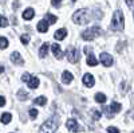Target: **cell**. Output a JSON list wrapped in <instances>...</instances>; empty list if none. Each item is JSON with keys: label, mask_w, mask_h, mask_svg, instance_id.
Here are the masks:
<instances>
[{"label": "cell", "mask_w": 134, "mask_h": 133, "mask_svg": "<svg viewBox=\"0 0 134 133\" xmlns=\"http://www.w3.org/2000/svg\"><path fill=\"white\" fill-rule=\"evenodd\" d=\"M59 126V116H52L39 129V133H55Z\"/></svg>", "instance_id": "cell-1"}, {"label": "cell", "mask_w": 134, "mask_h": 133, "mask_svg": "<svg viewBox=\"0 0 134 133\" xmlns=\"http://www.w3.org/2000/svg\"><path fill=\"white\" fill-rule=\"evenodd\" d=\"M72 20L76 24H87L90 22V11L87 8H81L72 15Z\"/></svg>", "instance_id": "cell-2"}, {"label": "cell", "mask_w": 134, "mask_h": 133, "mask_svg": "<svg viewBox=\"0 0 134 133\" xmlns=\"http://www.w3.org/2000/svg\"><path fill=\"white\" fill-rule=\"evenodd\" d=\"M124 24H125V19H124V14L122 11H115L114 15H113V19H111V30L114 31H121L124 28Z\"/></svg>", "instance_id": "cell-3"}, {"label": "cell", "mask_w": 134, "mask_h": 133, "mask_svg": "<svg viewBox=\"0 0 134 133\" xmlns=\"http://www.w3.org/2000/svg\"><path fill=\"white\" fill-rule=\"evenodd\" d=\"M102 34V30H100V27H98V26H94V27H91V28H88V30H86V31H83L82 32V39L83 40H93V39H95L98 35H100Z\"/></svg>", "instance_id": "cell-4"}, {"label": "cell", "mask_w": 134, "mask_h": 133, "mask_svg": "<svg viewBox=\"0 0 134 133\" xmlns=\"http://www.w3.org/2000/svg\"><path fill=\"white\" fill-rule=\"evenodd\" d=\"M67 54V59H69L71 63H75L79 61V57H81V54H79V50L75 49V47H70L69 50L66 51Z\"/></svg>", "instance_id": "cell-5"}, {"label": "cell", "mask_w": 134, "mask_h": 133, "mask_svg": "<svg viewBox=\"0 0 134 133\" xmlns=\"http://www.w3.org/2000/svg\"><path fill=\"white\" fill-rule=\"evenodd\" d=\"M99 61L100 63H102L103 66H106V67H110L111 65H113V57H111L110 54L107 52H102L99 55Z\"/></svg>", "instance_id": "cell-6"}, {"label": "cell", "mask_w": 134, "mask_h": 133, "mask_svg": "<svg viewBox=\"0 0 134 133\" xmlns=\"http://www.w3.org/2000/svg\"><path fill=\"white\" fill-rule=\"evenodd\" d=\"M66 126H67V129H69L70 132H81V130H82V128L79 126V124H78V121L74 120V118L67 120Z\"/></svg>", "instance_id": "cell-7"}, {"label": "cell", "mask_w": 134, "mask_h": 133, "mask_svg": "<svg viewBox=\"0 0 134 133\" xmlns=\"http://www.w3.org/2000/svg\"><path fill=\"white\" fill-rule=\"evenodd\" d=\"M26 82H27L30 89H36L39 86V78H38V77H34V75H30Z\"/></svg>", "instance_id": "cell-8"}, {"label": "cell", "mask_w": 134, "mask_h": 133, "mask_svg": "<svg viewBox=\"0 0 134 133\" xmlns=\"http://www.w3.org/2000/svg\"><path fill=\"white\" fill-rule=\"evenodd\" d=\"M51 50H52V54L55 55V58H58V59H62L63 58V52H62V49H60L59 44L54 43L52 46H51Z\"/></svg>", "instance_id": "cell-9"}, {"label": "cell", "mask_w": 134, "mask_h": 133, "mask_svg": "<svg viewBox=\"0 0 134 133\" xmlns=\"http://www.w3.org/2000/svg\"><path fill=\"white\" fill-rule=\"evenodd\" d=\"M83 83H85V86H87V87H93L94 86V83H95V81H94V77L91 75V74H85L83 75Z\"/></svg>", "instance_id": "cell-10"}, {"label": "cell", "mask_w": 134, "mask_h": 133, "mask_svg": "<svg viewBox=\"0 0 134 133\" xmlns=\"http://www.w3.org/2000/svg\"><path fill=\"white\" fill-rule=\"evenodd\" d=\"M121 109H122V106H121V104H118V102H113L110 105V108H107L106 110L110 113L109 116H111L113 113H118V112H121Z\"/></svg>", "instance_id": "cell-11"}, {"label": "cell", "mask_w": 134, "mask_h": 133, "mask_svg": "<svg viewBox=\"0 0 134 133\" xmlns=\"http://www.w3.org/2000/svg\"><path fill=\"white\" fill-rule=\"evenodd\" d=\"M11 59H12V63H15V65H18V66H21L24 62H23V58L20 57V54L18 52V51H15V52H12V55H11Z\"/></svg>", "instance_id": "cell-12"}, {"label": "cell", "mask_w": 134, "mask_h": 133, "mask_svg": "<svg viewBox=\"0 0 134 133\" xmlns=\"http://www.w3.org/2000/svg\"><path fill=\"white\" fill-rule=\"evenodd\" d=\"M38 31L39 32H47L48 31V22L46 20V19H43V20H40L39 23H38Z\"/></svg>", "instance_id": "cell-13"}, {"label": "cell", "mask_w": 134, "mask_h": 133, "mask_svg": "<svg viewBox=\"0 0 134 133\" xmlns=\"http://www.w3.org/2000/svg\"><path fill=\"white\" fill-rule=\"evenodd\" d=\"M66 35H67V30L66 28H59L58 31H55V34H54L55 39H58V40H63Z\"/></svg>", "instance_id": "cell-14"}, {"label": "cell", "mask_w": 134, "mask_h": 133, "mask_svg": "<svg viewBox=\"0 0 134 133\" xmlns=\"http://www.w3.org/2000/svg\"><path fill=\"white\" fill-rule=\"evenodd\" d=\"M34 15H35V11H34L32 8H27L23 12V19L24 20H31L34 18Z\"/></svg>", "instance_id": "cell-15"}, {"label": "cell", "mask_w": 134, "mask_h": 133, "mask_svg": "<svg viewBox=\"0 0 134 133\" xmlns=\"http://www.w3.org/2000/svg\"><path fill=\"white\" fill-rule=\"evenodd\" d=\"M48 47H50V44H48V43H43V44H42L40 51H39L40 58H44V57H46V55L48 54Z\"/></svg>", "instance_id": "cell-16"}, {"label": "cell", "mask_w": 134, "mask_h": 133, "mask_svg": "<svg viewBox=\"0 0 134 133\" xmlns=\"http://www.w3.org/2000/svg\"><path fill=\"white\" fill-rule=\"evenodd\" d=\"M62 79H63L64 83H70V82L74 79V77H72V74H71L70 71H64L63 75H62Z\"/></svg>", "instance_id": "cell-17"}, {"label": "cell", "mask_w": 134, "mask_h": 133, "mask_svg": "<svg viewBox=\"0 0 134 133\" xmlns=\"http://www.w3.org/2000/svg\"><path fill=\"white\" fill-rule=\"evenodd\" d=\"M87 65L88 66H97L98 65V61L95 59V57H94V55L91 54V52H88V55H87Z\"/></svg>", "instance_id": "cell-18"}, {"label": "cell", "mask_w": 134, "mask_h": 133, "mask_svg": "<svg viewBox=\"0 0 134 133\" xmlns=\"http://www.w3.org/2000/svg\"><path fill=\"white\" fill-rule=\"evenodd\" d=\"M11 120H12V114L11 113H3L2 117H0V121H2L3 124H9Z\"/></svg>", "instance_id": "cell-19"}, {"label": "cell", "mask_w": 134, "mask_h": 133, "mask_svg": "<svg viewBox=\"0 0 134 133\" xmlns=\"http://www.w3.org/2000/svg\"><path fill=\"white\" fill-rule=\"evenodd\" d=\"M95 101L99 104H105L106 102V95L103 93H97L95 94Z\"/></svg>", "instance_id": "cell-20"}, {"label": "cell", "mask_w": 134, "mask_h": 133, "mask_svg": "<svg viewBox=\"0 0 134 133\" xmlns=\"http://www.w3.org/2000/svg\"><path fill=\"white\" fill-rule=\"evenodd\" d=\"M47 102V98L46 97H38V98H35V101H34V104H36V105H40V106H43L44 104Z\"/></svg>", "instance_id": "cell-21"}, {"label": "cell", "mask_w": 134, "mask_h": 133, "mask_svg": "<svg viewBox=\"0 0 134 133\" xmlns=\"http://www.w3.org/2000/svg\"><path fill=\"white\" fill-rule=\"evenodd\" d=\"M46 19H47V22H48V24L57 23V16H54L52 14H47V15H46Z\"/></svg>", "instance_id": "cell-22"}, {"label": "cell", "mask_w": 134, "mask_h": 133, "mask_svg": "<svg viewBox=\"0 0 134 133\" xmlns=\"http://www.w3.org/2000/svg\"><path fill=\"white\" fill-rule=\"evenodd\" d=\"M8 47V40L4 36H0V49H7Z\"/></svg>", "instance_id": "cell-23"}, {"label": "cell", "mask_w": 134, "mask_h": 133, "mask_svg": "<svg viewBox=\"0 0 134 133\" xmlns=\"http://www.w3.org/2000/svg\"><path fill=\"white\" fill-rule=\"evenodd\" d=\"M18 97L21 99V101H23V99H27V98H28V93H27V92H23V90H20V92L18 93Z\"/></svg>", "instance_id": "cell-24"}, {"label": "cell", "mask_w": 134, "mask_h": 133, "mask_svg": "<svg viewBox=\"0 0 134 133\" xmlns=\"http://www.w3.org/2000/svg\"><path fill=\"white\" fill-rule=\"evenodd\" d=\"M7 26H8V20H7V18H4V16L0 15V27H7Z\"/></svg>", "instance_id": "cell-25"}, {"label": "cell", "mask_w": 134, "mask_h": 133, "mask_svg": "<svg viewBox=\"0 0 134 133\" xmlns=\"http://www.w3.org/2000/svg\"><path fill=\"white\" fill-rule=\"evenodd\" d=\"M30 117H31L32 120H35V118L38 117V110H36V109H34V108L30 109Z\"/></svg>", "instance_id": "cell-26"}, {"label": "cell", "mask_w": 134, "mask_h": 133, "mask_svg": "<svg viewBox=\"0 0 134 133\" xmlns=\"http://www.w3.org/2000/svg\"><path fill=\"white\" fill-rule=\"evenodd\" d=\"M91 116H93V118L94 120H99L100 118V112H98V110H91Z\"/></svg>", "instance_id": "cell-27"}, {"label": "cell", "mask_w": 134, "mask_h": 133, "mask_svg": "<svg viewBox=\"0 0 134 133\" xmlns=\"http://www.w3.org/2000/svg\"><path fill=\"white\" fill-rule=\"evenodd\" d=\"M28 42H30V36L27 34L21 35V43H23V44H28Z\"/></svg>", "instance_id": "cell-28"}, {"label": "cell", "mask_w": 134, "mask_h": 133, "mask_svg": "<svg viewBox=\"0 0 134 133\" xmlns=\"http://www.w3.org/2000/svg\"><path fill=\"white\" fill-rule=\"evenodd\" d=\"M107 132L109 133H119V129L115 128V126H109L107 128Z\"/></svg>", "instance_id": "cell-29"}, {"label": "cell", "mask_w": 134, "mask_h": 133, "mask_svg": "<svg viewBox=\"0 0 134 133\" xmlns=\"http://www.w3.org/2000/svg\"><path fill=\"white\" fill-rule=\"evenodd\" d=\"M51 4H52L54 7H60L62 0H51Z\"/></svg>", "instance_id": "cell-30"}, {"label": "cell", "mask_w": 134, "mask_h": 133, "mask_svg": "<svg viewBox=\"0 0 134 133\" xmlns=\"http://www.w3.org/2000/svg\"><path fill=\"white\" fill-rule=\"evenodd\" d=\"M5 105V98L3 95H0V106H4Z\"/></svg>", "instance_id": "cell-31"}, {"label": "cell", "mask_w": 134, "mask_h": 133, "mask_svg": "<svg viewBox=\"0 0 134 133\" xmlns=\"http://www.w3.org/2000/svg\"><path fill=\"white\" fill-rule=\"evenodd\" d=\"M133 3H134V0H126V4H127L129 7H131V6H133Z\"/></svg>", "instance_id": "cell-32"}, {"label": "cell", "mask_w": 134, "mask_h": 133, "mask_svg": "<svg viewBox=\"0 0 134 133\" xmlns=\"http://www.w3.org/2000/svg\"><path fill=\"white\" fill-rule=\"evenodd\" d=\"M4 71V67H3V66H0V73H3Z\"/></svg>", "instance_id": "cell-33"}, {"label": "cell", "mask_w": 134, "mask_h": 133, "mask_svg": "<svg viewBox=\"0 0 134 133\" xmlns=\"http://www.w3.org/2000/svg\"><path fill=\"white\" fill-rule=\"evenodd\" d=\"M72 3H75V0H72Z\"/></svg>", "instance_id": "cell-34"}, {"label": "cell", "mask_w": 134, "mask_h": 133, "mask_svg": "<svg viewBox=\"0 0 134 133\" xmlns=\"http://www.w3.org/2000/svg\"><path fill=\"white\" fill-rule=\"evenodd\" d=\"M133 133H134V132H133Z\"/></svg>", "instance_id": "cell-35"}]
</instances>
